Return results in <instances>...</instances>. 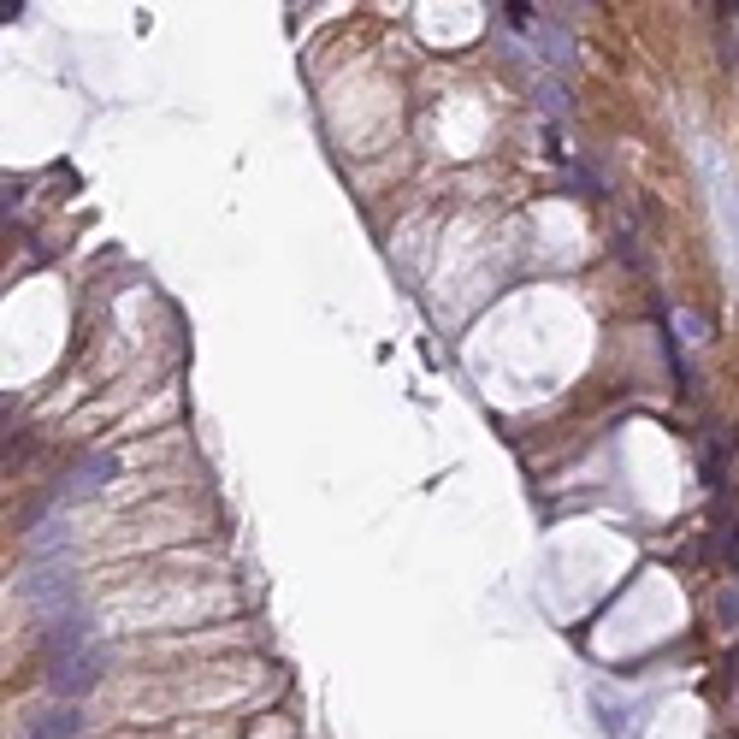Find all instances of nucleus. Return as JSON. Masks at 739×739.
Wrapping results in <instances>:
<instances>
[{
  "label": "nucleus",
  "mask_w": 739,
  "mask_h": 739,
  "mask_svg": "<svg viewBox=\"0 0 739 739\" xmlns=\"http://www.w3.org/2000/svg\"><path fill=\"white\" fill-rule=\"evenodd\" d=\"M101 479H113V456H89V462H83V468L71 473V497H83V491H95V485H101Z\"/></svg>",
  "instance_id": "2"
},
{
  "label": "nucleus",
  "mask_w": 739,
  "mask_h": 739,
  "mask_svg": "<svg viewBox=\"0 0 739 739\" xmlns=\"http://www.w3.org/2000/svg\"><path fill=\"white\" fill-rule=\"evenodd\" d=\"M24 739H77V716L71 710H54V716H36Z\"/></svg>",
  "instance_id": "3"
},
{
  "label": "nucleus",
  "mask_w": 739,
  "mask_h": 739,
  "mask_svg": "<svg viewBox=\"0 0 739 739\" xmlns=\"http://www.w3.org/2000/svg\"><path fill=\"white\" fill-rule=\"evenodd\" d=\"M101 674H107V651L95 645V633L83 627V615L54 621L48 627V686L60 698H83Z\"/></svg>",
  "instance_id": "1"
},
{
  "label": "nucleus",
  "mask_w": 739,
  "mask_h": 739,
  "mask_svg": "<svg viewBox=\"0 0 739 739\" xmlns=\"http://www.w3.org/2000/svg\"><path fill=\"white\" fill-rule=\"evenodd\" d=\"M538 101H544V113H568V95L556 83H538Z\"/></svg>",
  "instance_id": "4"
}]
</instances>
